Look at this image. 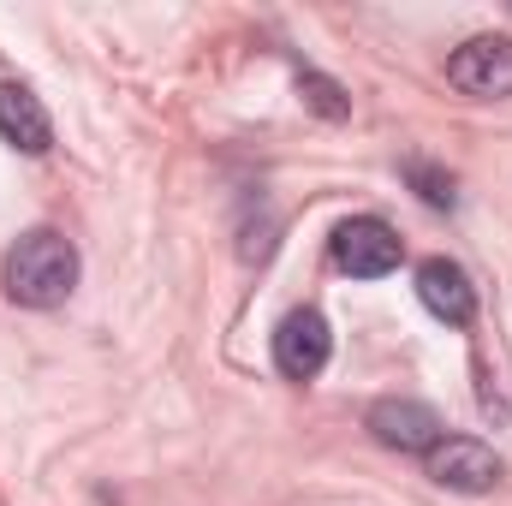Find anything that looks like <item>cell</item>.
I'll return each instance as SVG.
<instances>
[{
  "instance_id": "277c9868",
  "label": "cell",
  "mask_w": 512,
  "mask_h": 506,
  "mask_svg": "<svg viewBox=\"0 0 512 506\" xmlns=\"http://www.w3.org/2000/svg\"><path fill=\"white\" fill-rule=\"evenodd\" d=\"M328 352H334V334L316 310H292L280 328H274V370L292 381H310L328 370Z\"/></svg>"
},
{
  "instance_id": "8992f818",
  "label": "cell",
  "mask_w": 512,
  "mask_h": 506,
  "mask_svg": "<svg viewBox=\"0 0 512 506\" xmlns=\"http://www.w3.org/2000/svg\"><path fill=\"white\" fill-rule=\"evenodd\" d=\"M364 423H370V435L382 447H393V453H429L441 441V417L423 399H376Z\"/></svg>"
},
{
  "instance_id": "ba28073f",
  "label": "cell",
  "mask_w": 512,
  "mask_h": 506,
  "mask_svg": "<svg viewBox=\"0 0 512 506\" xmlns=\"http://www.w3.org/2000/svg\"><path fill=\"white\" fill-rule=\"evenodd\" d=\"M0 137L24 155H42L54 143V126H48V108L36 102V90L24 84H0Z\"/></svg>"
},
{
  "instance_id": "52a82bcc",
  "label": "cell",
  "mask_w": 512,
  "mask_h": 506,
  "mask_svg": "<svg viewBox=\"0 0 512 506\" xmlns=\"http://www.w3.org/2000/svg\"><path fill=\"white\" fill-rule=\"evenodd\" d=\"M417 298H423V310H429L435 322H447V328H465V322L477 316V292H471L465 268L447 262V256H429V262L417 268Z\"/></svg>"
},
{
  "instance_id": "7a4b0ae2",
  "label": "cell",
  "mask_w": 512,
  "mask_h": 506,
  "mask_svg": "<svg viewBox=\"0 0 512 506\" xmlns=\"http://www.w3.org/2000/svg\"><path fill=\"white\" fill-rule=\"evenodd\" d=\"M447 84L465 90V96H477V102L512 96V36H471L447 60Z\"/></svg>"
},
{
  "instance_id": "9c48e42d",
  "label": "cell",
  "mask_w": 512,
  "mask_h": 506,
  "mask_svg": "<svg viewBox=\"0 0 512 506\" xmlns=\"http://www.w3.org/2000/svg\"><path fill=\"white\" fill-rule=\"evenodd\" d=\"M298 96L322 114V120H346L352 114V102H346V90L334 84V78H322V72H298Z\"/></svg>"
},
{
  "instance_id": "3957f363",
  "label": "cell",
  "mask_w": 512,
  "mask_h": 506,
  "mask_svg": "<svg viewBox=\"0 0 512 506\" xmlns=\"http://www.w3.org/2000/svg\"><path fill=\"white\" fill-rule=\"evenodd\" d=\"M423 459H429V477H435L441 489H459V495H483V489L501 483V459H495V447H483V441H471V435L435 441Z\"/></svg>"
},
{
  "instance_id": "30bf717a",
  "label": "cell",
  "mask_w": 512,
  "mask_h": 506,
  "mask_svg": "<svg viewBox=\"0 0 512 506\" xmlns=\"http://www.w3.org/2000/svg\"><path fill=\"white\" fill-rule=\"evenodd\" d=\"M411 179H417V191H423V203H435V209H447V203H453V179H447V173H435V167H423V161H411Z\"/></svg>"
},
{
  "instance_id": "5b68a950",
  "label": "cell",
  "mask_w": 512,
  "mask_h": 506,
  "mask_svg": "<svg viewBox=\"0 0 512 506\" xmlns=\"http://www.w3.org/2000/svg\"><path fill=\"white\" fill-rule=\"evenodd\" d=\"M334 262L346 274H358V280H382V274L399 268V233L376 215H358V221H346L334 233Z\"/></svg>"
},
{
  "instance_id": "6da1fadb",
  "label": "cell",
  "mask_w": 512,
  "mask_h": 506,
  "mask_svg": "<svg viewBox=\"0 0 512 506\" xmlns=\"http://www.w3.org/2000/svg\"><path fill=\"white\" fill-rule=\"evenodd\" d=\"M72 286H78V251H72V239L36 227V233H24L12 245V256H6V292H12V304L54 310V304L72 298Z\"/></svg>"
}]
</instances>
